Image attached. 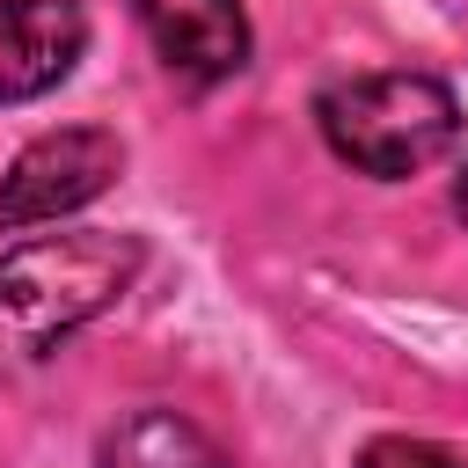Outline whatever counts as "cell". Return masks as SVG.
Segmentation results:
<instances>
[{
    "instance_id": "6da1fadb",
    "label": "cell",
    "mask_w": 468,
    "mask_h": 468,
    "mask_svg": "<svg viewBox=\"0 0 468 468\" xmlns=\"http://www.w3.org/2000/svg\"><path fill=\"white\" fill-rule=\"evenodd\" d=\"M146 271V241L124 227L29 234L0 249V366H37L88 322H102Z\"/></svg>"
},
{
    "instance_id": "52a82bcc",
    "label": "cell",
    "mask_w": 468,
    "mask_h": 468,
    "mask_svg": "<svg viewBox=\"0 0 468 468\" xmlns=\"http://www.w3.org/2000/svg\"><path fill=\"white\" fill-rule=\"evenodd\" d=\"M351 468H468V453H461V446H446V439L380 431V439H366V446H358V461H351Z\"/></svg>"
},
{
    "instance_id": "7a4b0ae2",
    "label": "cell",
    "mask_w": 468,
    "mask_h": 468,
    "mask_svg": "<svg viewBox=\"0 0 468 468\" xmlns=\"http://www.w3.org/2000/svg\"><path fill=\"white\" fill-rule=\"evenodd\" d=\"M314 132L322 146L351 168V176H373V183H410L424 168H439L468 117H461V95L424 73V66H380V73H344L314 95Z\"/></svg>"
},
{
    "instance_id": "ba28073f",
    "label": "cell",
    "mask_w": 468,
    "mask_h": 468,
    "mask_svg": "<svg viewBox=\"0 0 468 468\" xmlns=\"http://www.w3.org/2000/svg\"><path fill=\"white\" fill-rule=\"evenodd\" d=\"M453 212L468 219V161H461V176H453Z\"/></svg>"
},
{
    "instance_id": "3957f363",
    "label": "cell",
    "mask_w": 468,
    "mask_h": 468,
    "mask_svg": "<svg viewBox=\"0 0 468 468\" xmlns=\"http://www.w3.org/2000/svg\"><path fill=\"white\" fill-rule=\"evenodd\" d=\"M124 176V139L110 124H58L37 132L7 168H0V234H37L95 205Z\"/></svg>"
},
{
    "instance_id": "277c9868",
    "label": "cell",
    "mask_w": 468,
    "mask_h": 468,
    "mask_svg": "<svg viewBox=\"0 0 468 468\" xmlns=\"http://www.w3.org/2000/svg\"><path fill=\"white\" fill-rule=\"evenodd\" d=\"M146 44L161 51L168 73H183L190 88H219L249 66L256 29L241 0H132Z\"/></svg>"
},
{
    "instance_id": "8992f818",
    "label": "cell",
    "mask_w": 468,
    "mask_h": 468,
    "mask_svg": "<svg viewBox=\"0 0 468 468\" xmlns=\"http://www.w3.org/2000/svg\"><path fill=\"white\" fill-rule=\"evenodd\" d=\"M95 468H234V461H227L219 439H212L205 424H190L183 410L139 402V410H124V417L102 431Z\"/></svg>"
},
{
    "instance_id": "5b68a950",
    "label": "cell",
    "mask_w": 468,
    "mask_h": 468,
    "mask_svg": "<svg viewBox=\"0 0 468 468\" xmlns=\"http://www.w3.org/2000/svg\"><path fill=\"white\" fill-rule=\"evenodd\" d=\"M88 51L80 0H0V102H37L73 80Z\"/></svg>"
}]
</instances>
